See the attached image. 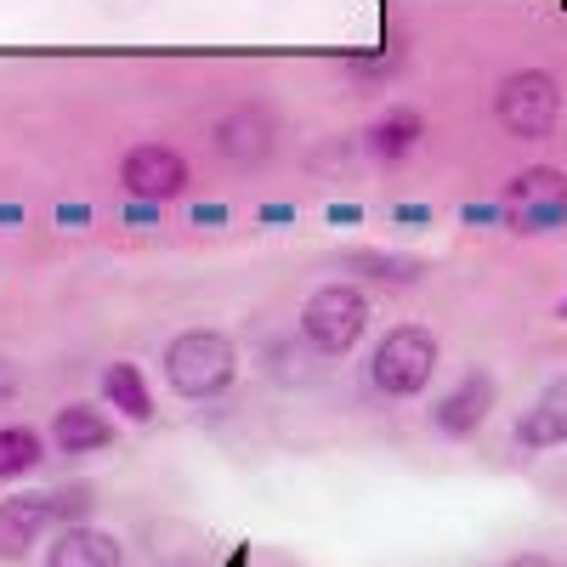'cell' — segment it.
Instances as JSON below:
<instances>
[{
  "instance_id": "1",
  "label": "cell",
  "mask_w": 567,
  "mask_h": 567,
  "mask_svg": "<svg viewBox=\"0 0 567 567\" xmlns=\"http://www.w3.org/2000/svg\"><path fill=\"white\" fill-rule=\"evenodd\" d=\"M233 374H239V347H233L221 329H182L165 347V381L187 403L221 398L233 386Z\"/></svg>"
},
{
  "instance_id": "2",
  "label": "cell",
  "mask_w": 567,
  "mask_h": 567,
  "mask_svg": "<svg viewBox=\"0 0 567 567\" xmlns=\"http://www.w3.org/2000/svg\"><path fill=\"white\" fill-rule=\"evenodd\" d=\"M363 329H369V296L358 290V284H347V278L312 290L307 307H301V341L318 358H347L363 341Z\"/></svg>"
},
{
  "instance_id": "3",
  "label": "cell",
  "mask_w": 567,
  "mask_h": 567,
  "mask_svg": "<svg viewBox=\"0 0 567 567\" xmlns=\"http://www.w3.org/2000/svg\"><path fill=\"white\" fill-rule=\"evenodd\" d=\"M437 336L432 329H420V323H398L392 336L374 347L369 358V381L374 392H386V398H420L425 386H432V374H437Z\"/></svg>"
},
{
  "instance_id": "4",
  "label": "cell",
  "mask_w": 567,
  "mask_h": 567,
  "mask_svg": "<svg viewBox=\"0 0 567 567\" xmlns=\"http://www.w3.org/2000/svg\"><path fill=\"white\" fill-rule=\"evenodd\" d=\"M494 120L516 142H545L561 120V85L545 69H516L494 91Z\"/></svg>"
},
{
  "instance_id": "5",
  "label": "cell",
  "mask_w": 567,
  "mask_h": 567,
  "mask_svg": "<svg viewBox=\"0 0 567 567\" xmlns=\"http://www.w3.org/2000/svg\"><path fill=\"white\" fill-rule=\"evenodd\" d=\"M499 199H505L516 233H556V227H567V171L528 165L505 182Z\"/></svg>"
},
{
  "instance_id": "6",
  "label": "cell",
  "mask_w": 567,
  "mask_h": 567,
  "mask_svg": "<svg viewBox=\"0 0 567 567\" xmlns=\"http://www.w3.org/2000/svg\"><path fill=\"white\" fill-rule=\"evenodd\" d=\"M210 148L233 171H261L272 159V148H278V120L261 103H239V109H227L210 125Z\"/></svg>"
},
{
  "instance_id": "7",
  "label": "cell",
  "mask_w": 567,
  "mask_h": 567,
  "mask_svg": "<svg viewBox=\"0 0 567 567\" xmlns=\"http://www.w3.org/2000/svg\"><path fill=\"white\" fill-rule=\"evenodd\" d=\"M120 187L131 199L171 205V199L187 194V159L171 148V142H136V148L120 159Z\"/></svg>"
},
{
  "instance_id": "8",
  "label": "cell",
  "mask_w": 567,
  "mask_h": 567,
  "mask_svg": "<svg viewBox=\"0 0 567 567\" xmlns=\"http://www.w3.org/2000/svg\"><path fill=\"white\" fill-rule=\"evenodd\" d=\"M494 398H499L494 374H488V369H465L460 381L432 403V432H437V437H449V443L471 437V432H477V425L494 414Z\"/></svg>"
},
{
  "instance_id": "9",
  "label": "cell",
  "mask_w": 567,
  "mask_h": 567,
  "mask_svg": "<svg viewBox=\"0 0 567 567\" xmlns=\"http://www.w3.org/2000/svg\"><path fill=\"white\" fill-rule=\"evenodd\" d=\"M45 528H63L58 523V494H12L0 499V561H18L29 556Z\"/></svg>"
},
{
  "instance_id": "10",
  "label": "cell",
  "mask_w": 567,
  "mask_h": 567,
  "mask_svg": "<svg viewBox=\"0 0 567 567\" xmlns=\"http://www.w3.org/2000/svg\"><path fill=\"white\" fill-rule=\"evenodd\" d=\"M420 142H425V114L409 109V103H392L386 114H374L369 131H363L369 159H381V165H403Z\"/></svg>"
},
{
  "instance_id": "11",
  "label": "cell",
  "mask_w": 567,
  "mask_h": 567,
  "mask_svg": "<svg viewBox=\"0 0 567 567\" xmlns=\"http://www.w3.org/2000/svg\"><path fill=\"white\" fill-rule=\"evenodd\" d=\"M561 443H567V374H561V381H550L523 409V420H516V449L545 454V449H561Z\"/></svg>"
},
{
  "instance_id": "12",
  "label": "cell",
  "mask_w": 567,
  "mask_h": 567,
  "mask_svg": "<svg viewBox=\"0 0 567 567\" xmlns=\"http://www.w3.org/2000/svg\"><path fill=\"white\" fill-rule=\"evenodd\" d=\"M45 567H125V545L91 523L58 528V545L45 550Z\"/></svg>"
},
{
  "instance_id": "13",
  "label": "cell",
  "mask_w": 567,
  "mask_h": 567,
  "mask_svg": "<svg viewBox=\"0 0 567 567\" xmlns=\"http://www.w3.org/2000/svg\"><path fill=\"white\" fill-rule=\"evenodd\" d=\"M52 443H58V454H97L114 443V420L91 403H63L52 420Z\"/></svg>"
},
{
  "instance_id": "14",
  "label": "cell",
  "mask_w": 567,
  "mask_h": 567,
  "mask_svg": "<svg viewBox=\"0 0 567 567\" xmlns=\"http://www.w3.org/2000/svg\"><path fill=\"white\" fill-rule=\"evenodd\" d=\"M103 398L125 414V420H154V392H148V381H142V369L136 363H109L103 369Z\"/></svg>"
},
{
  "instance_id": "15",
  "label": "cell",
  "mask_w": 567,
  "mask_h": 567,
  "mask_svg": "<svg viewBox=\"0 0 567 567\" xmlns=\"http://www.w3.org/2000/svg\"><path fill=\"white\" fill-rule=\"evenodd\" d=\"M40 460H45V437L34 425H0V483L29 477Z\"/></svg>"
},
{
  "instance_id": "16",
  "label": "cell",
  "mask_w": 567,
  "mask_h": 567,
  "mask_svg": "<svg viewBox=\"0 0 567 567\" xmlns=\"http://www.w3.org/2000/svg\"><path fill=\"white\" fill-rule=\"evenodd\" d=\"M347 267H369V278H414V272H420V267L403 261V256H369V250L347 256Z\"/></svg>"
},
{
  "instance_id": "17",
  "label": "cell",
  "mask_w": 567,
  "mask_h": 567,
  "mask_svg": "<svg viewBox=\"0 0 567 567\" xmlns=\"http://www.w3.org/2000/svg\"><path fill=\"white\" fill-rule=\"evenodd\" d=\"M85 511H91V488H58V523H85Z\"/></svg>"
},
{
  "instance_id": "18",
  "label": "cell",
  "mask_w": 567,
  "mask_h": 567,
  "mask_svg": "<svg viewBox=\"0 0 567 567\" xmlns=\"http://www.w3.org/2000/svg\"><path fill=\"white\" fill-rule=\"evenodd\" d=\"M18 392H23V369H18L12 358H0V409H7Z\"/></svg>"
},
{
  "instance_id": "19",
  "label": "cell",
  "mask_w": 567,
  "mask_h": 567,
  "mask_svg": "<svg viewBox=\"0 0 567 567\" xmlns=\"http://www.w3.org/2000/svg\"><path fill=\"white\" fill-rule=\"evenodd\" d=\"M392 221H403V227H425V221H432V205H398Z\"/></svg>"
},
{
  "instance_id": "20",
  "label": "cell",
  "mask_w": 567,
  "mask_h": 567,
  "mask_svg": "<svg viewBox=\"0 0 567 567\" xmlns=\"http://www.w3.org/2000/svg\"><path fill=\"white\" fill-rule=\"evenodd\" d=\"M505 567H556L550 556H539V550H523V556H511Z\"/></svg>"
},
{
  "instance_id": "21",
  "label": "cell",
  "mask_w": 567,
  "mask_h": 567,
  "mask_svg": "<svg viewBox=\"0 0 567 567\" xmlns=\"http://www.w3.org/2000/svg\"><path fill=\"white\" fill-rule=\"evenodd\" d=\"M205 221H227V210H221V205H199V210H194V227H205Z\"/></svg>"
},
{
  "instance_id": "22",
  "label": "cell",
  "mask_w": 567,
  "mask_h": 567,
  "mask_svg": "<svg viewBox=\"0 0 567 567\" xmlns=\"http://www.w3.org/2000/svg\"><path fill=\"white\" fill-rule=\"evenodd\" d=\"M261 221H296V210H290V205H267Z\"/></svg>"
},
{
  "instance_id": "23",
  "label": "cell",
  "mask_w": 567,
  "mask_h": 567,
  "mask_svg": "<svg viewBox=\"0 0 567 567\" xmlns=\"http://www.w3.org/2000/svg\"><path fill=\"white\" fill-rule=\"evenodd\" d=\"M556 318H561V323H567V301H561V307H556Z\"/></svg>"
}]
</instances>
